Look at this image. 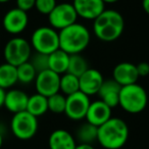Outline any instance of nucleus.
I'll return each instance as SVG.
<instances>
[{
	"instance_id": "cd10ccee",
	"label": "nucleus",
	"mask_w": 149,
	"mask_h": 149,
	"mask_svg": "<svg viewBox=\"0 0 149 149\" xmlns=\"http://www.w3.org/2000/svg\"><path fill=\"white\" fill-rule=\"evenodd\" d=\"M56 0H36L35 8L41 15H48L56 6Z\"/></svg>"
},
{
	"instance_id": "7c9ffc66",
	"label": "nucleus",
	"mask_w": 149,
	"mask_h": 149,
	"mask_svg": "<svg viewBox=\"0 0 149 149\" xmlns=\"http://www.w3.org/2000/svg\"><path fill=\"white\" fill-rule=\"evenodd\" d=\"M74 149H95L92 144H84V143H78Z\"/></svg>"
},
{
	"instance_id": "b1692460",
	"label": "nucleus",
	"mask_w": 149,
	"mask_h": 149,
	"mask_svg": "<svg viewBox=\"0 0 149 149\" xmlns=\"http://www.w3.org/2000/svg\"><path fill=\"white\" fill-rule=\"evenodd\" d=\"M89 68L88 61L81 54H72L70 55V62H68V72L74 74L76 77H81L82 74Z\"/></svg>"
},
{
	"instance_id": "a878e982",
	"label": "nucleus",
	"mask_w": 149,
	"mask_h": 149,
	"mask_svg": "<svg viewBox=\"0 0 149 149\" xmlns=\"http://www.w3.org/2000/svg\"><path fill=\"white\" fill-rule=\"evenodd\" d=\"M48 99V110L53 113L59 114L64 113L65 109V102H66V96H64L62 93L58 92L56 94H53Z\"/></svg>"
},
{
	"instance_id": "f257e3e1",
	"label": "nucleus",
	"mask_w": 149,
	"mask_h": 149,
	"mask_svg": "<svg viewBox=\"0 0 149 149\" xmlns=\"http://www.w3.org/2000/svg\"><path fill=\"white\" fill-rule=\"evenodd\" d=\"M93 33L102 42H113L125 30L124 17L114 9H104L93 21Z\"/></svg>"
},
{
	"instance_id": "dca6fc26",
	"label": "nucleus",
	"mask_w": 149,
	"mask_h": 149,
	"mask_svg": "<svg viewBox=\"0 0 149 149\" xmlns=\"http://www.w3.org/2000/svg\"><path fill=\"white\" fill-rule=\"evenodd\" d=\"M29 96L19 89H9L5 93L4 107L13 114L27 109Z\"/></svg>"
},
{
	"instance_id": "20e7f679",
	"label": "nucleus",
	"mask_w": 149,
	"mask_h": 149,
	"mask_svg": "<svg viewBox=\"0 0 149 149\" xmlns=\"http://www.w3.org/2000/svg\"><path fill=\"white\" fill-rule=\"evenodd\" d=\"M148 95L144 88L138 83L123 86L118 94V105L128 113H140L146 108Z\"/></svg>"
},
{
	"instance_id": "ddd939ff",
	"label": "nucleus",
	"mask_w": 149,
	"mask_h": 149,
	"mask_svg": "<svg viewBox=\"0 0 149 149\" xmlns=\"http://www.w3.org/2000/svg\"><path fill=\"white\" fill-rule=\"evenodd\" d=\"M104 78L102 74L96 68H88L81 77H79L80 91L87 96L98 94Z\"/></svg>"
},
{
	"instance_id": "2eb2a0df",
	"label": "nucleus",
	"mask_w": 149,
	"mask_h": 149,
	"mask_svg": "<svg viewBox=\"0 0 149 149\" xmlns=\"http://www.w3.org/2000/svg\"><path fill=\"white\" fill-rule=\"evenodd\" d=\"M111 118V108L106 105L102 100L91 102L86 114V122L95 127H100Z\"/></svg>"
},
{
	"instance_id": "f8f14e48",
	"label": "nucleus",
	"mask_w": 149,
	"mask_h": 149,
	"mask_svg": "<svg viewBox=\"0 0 149 149\" xmlns=\"http://www.w3.org/2000/svg\"><path fill=\"white\" fill-rule=\"evenodd\" d=\"M78 17L94 21L105 9L102 0H72V2Z\"/></svg>"
},
{
	"instance_id": "5701e85b",
	"label": "nucleus",
	"mask_w": 149,
	"mask_h": 149,
	"mask_svg": "<svg viewBox=\"0 0 149 149\" xmlns=\"http://www.w3.org/2000/svg\"><path fill=\"white\" fill-rule=\"evenodd\" d=\"M80 91V83L79 78L70 74H65L60 76V83H59V92L64 96L72 95L76 92Z\"/></svg>"
},
{
	"instance_id": "f3484780",
	"label": "nucleus",
	"mask_w": 149,
	"mask_h": 149,
	"mask_svg": "<svg viewBox=\"0 0 149 149\" xmlns=\"http://www.w3.org/2000/svg\"><path fill=\"white\" fill-rule=\"evenodd\" d=\"M77 144L74 135L64 129L54 130L48 138L49 149H74Z\"/></svg>"
},
{
	"instance_id": "c756f323",
	"label": "nucleus",
	"mask_w": 149,
	"mask_h": 149,
	"mask_svg": "<svg viewBox=\"0 0 149 149\" xmlns=\"http://www.w3.org/2000/svg\"><path fill=\"white\" fill-rule=\"evenodd\" d=\"M137 72H138L139 78L140 77H147L149 74V63L146 61L139 62L138 64H136Z\"/></svg>"
},
{
	"instance_id": "1a4fd4ad",
	"label": "nucleus",
	"mask_w": 149,
	"mask_h": 149,
	"mask_svg": "<svg viewBox=\"0 0 149 149\" xmlns=\"http://www.w3.org/2000/svg\"><path fill=\"white\" fill-rule=\"evenodd\" d=\"M91 103L90 97L78 91L72 95L66 96L64 114L72 120H82L86 118L88 108Z\"/></svg>"
},
{
	"instance_id": "9b49d317",
	"label": "nucleus",
	"mask_w": 149,
	"mask_h": 149,
	"mask_svg": "<svg viewBox=\"0 0 149 149\" xmlns=\"http://www.w3.org/2000/svg\"><path fill=\"white\" fill-rule=\"evenodd\" d=\"M28 24H29L28 13L17 7L9 9L2 19L3 29L8 34L15 36L23 33L27 29Z\"/></svg>"
},
{
	"instance_id": "393cba45",
	"label": "nucleus",
	"mask_w": 149,
	"mask_h": 149,
	"mask_svg": "<svg viewBox=\"0 0 149 149\" xmlns=\"http://www.w3.org/2000/svg\"><path fill=\"white\" fill-rule=\"evenodd\" d=\"M17 83L28 85L33 82H35L36 76L38 72L34 68V66L30 63V61H27L21 65L17 66Z\"/></svg>"
},
{
	"instance_id": "6ab92c4d",
	"label": "nucleus",
	"mask_w": 149,
	"mask_h": 149,
	"mask_svg": "<svg viewBox=\"0 0 149 149\" xmlns=\"http://www.w3.org/2000/svg\"><path fill=\"white\" fill-rule=\"evenodd\" d=\"M68 62H70V54L64 52L60 48L48 55V68L59 76L68 72Z\"/></svg>"
},
{
	"instance_id": "a211bd4d",
	"label": "nucleus",
	"mask_w": 149,
	"mask_h": 149,
	"mask_svg": "<svg viewBox=\"0 0 149 149\" xmlns=\"http://www.w3.org/2000/svg\"><path fill=\"white\" fill-rule=\"evenodd\" d=\"M122 86H120L113 79L104 80L97 95L100 100L104 102L110 108H114L118 105V94Z\"/></svg>"
},
{
	"instance_id": "c9c22d12",
	"label": "nucleus",
	"mask_w": 149,
	"mask_h": 149,
	"mask_svg": "<svg viewBox=\"0 0 149 149\" xmlns=\"http://www.w3.org/2000/svg\"><path fill=\"white\" fill-rule=\"evenodd\" d=\"M8 1H10V0H0V3H6Z\"/></svg>"
},
{
	"instance_id": "c85d7f7f",
	"label": "nucleus",
	"mask_w": 149,
	"mask_h": 149,
	"mask_svg": "<svg viewBox=\"0 0 149 149\" xmlns=\"http://www.w3.org/2000/svg\"><path fill=\"white\" fill-rule=\"evenodd\" d=\"M35 2L36 0H15L17 8L21 9L23 11H26V13L35 8Z\"/></svg>"
},
{
	"instance_id": "4468645a",
	"label": "nucleus",
	"mask_w": 149,
	"mask_h": 149,
	"mask_svg": "<svg viewBox=\"0 0 149 149\" xmlns=\"http://www.w3.org/2000/svg\"><path fill=\"white\" fill-rule=\"evenodd\" d=\"M112 79L122 87L137 83L139 74L136 64L127 61L118 63L112 70Z\"/></svg>"
},
{
	"instance_id": "f03ea898",
	"label": "nucleus",
	"mask_w": 149,
	"mask_h": 149,
	"mask_svg": "<svg viewBox=\"0 0 149 149\" xmlns=\"http://www.w3.org/2000/svg\"><path fill=\"white\" fill-rule=\"evenodd\" d=\"M129 127L120 118H110L98 127L97 142L104 149H120L129 139Z\"/></svg>"
},
{
	"instance_id": "2f4dec72",
	"label": "nucleus",
	"mask_w": 149,
	"mask_h": 149,
	"mask_svg": "<svg viewBox=\"0 0 149 149\" xmlns=\"http://www.w3.org/2000/svg\"><path fill=\"white\" fill-rule=\"evenodd\" d=\"M5 93H6V91H5L4 89H2V88H0V108L4 105Z\"/></svg>"
},
{
	"instance_id": "6e6552de",
	"label": "nucleus",
	"mask_w": 149,
	"mask_h": 149,
	"mask_svg": "<svg viewBox=\"0 0 149 149\" xmlns=\"http://www.w3.org/2000/svg\"><path fill=\"white\" fill-rule=\"evenodd\" d=\"M50 27L56 31H61L77 23L78 15L72 3L62 2L56 4L54 9L47 15Z\"/></svg>"
},
{
	"instance_id": "7ed1b4c3",
	"label": "nucleus",
	"mask_w": 149,
	"mask_h": 149,
	"mask_svg": "<svg viewBox=\"0 0 149 149\" xmlns=\"http://www.w3.org/2000/svg\"><path fill=\"white\" fill-rule=\"evenodd\" d=\"M59 48L70 55L81 54L88 47L91 40V34L87 27L79 23L58 32Z\"/></svg>"
},
{
	"instance_id": "72a5a7b5",
	"label": "nucleus",
	"mask_w": 149,
	"mask_h": 149,
	"mask_svg": "<svg viewBox=\"0 0 149 149\" xmlns=\"http://www.w3.org/2000/svg\"><path fill=\"white\" fill-rule=\"evenodd\" d=\"M104 2V4H113V3H116L120 0H102Z\"/></svg>"
},
{
	"instance_id": "412c9836",
	"label": "nucleus",
	"mask_w": 149,
	"mask_h": 149,
	"mask_svg": "<svg viewBox=\"0 0 149 149\" xmlns=\"http://www.w3.org/2000/svg\"><path fill=\"white\" fill-rule=\"evenodd\" d=\"M27 110L36 118L45 114L48 111V99L47 97L39 93H35L29 96L27 104Z\"/></svg>"
},
{
	"instance_id": "9d476101",
	"label": "nucleus",
	"mask_w": 149,
	"mask_h": 149,
	"mask_svg": "<svg viewBox=\"0 0 149 149\" xmlns=\"http://www.w3.org/2000/svg\"><path fill=\"white\" fill-rule=\"evenodd\" d=\"M34 83L37 91L36 93H39L48 98L59 92L60 76L48 68L38 72Z\"/></svg>"
},
{
	"instance_id": "0eeeda50",
	"label": "nucleus",
	"mask_w": 149,
	"mask_h": 149,
	"mask_svg": "<svg viewBox=\"0 0 149 149\" xmlns=\"http://www.w3.org/2000/svg\"><path fill=\"white\" fill-rule=\"evenodd\" d=\"M10 130L15 138L30 140L37 134L38 118L27 110L15 113L10 120Z\"/></svg>"
},
{
	"instance_id": "39448f33",
	"label": "nucleus",
	"mask_w": 149,
	"mask_h": 149,
	"mask_svg": "<svg viewBox=\"0 0 149 149\" xmlns=\"http://www.w3.org/2000/svg\"><path fill=\"white\" fill-rule=\"evenodd\" d=\"M30 44L35 52L49 55L59 49V34L50 26L39 27L32 34Z\"/></svg>"
},
{
	"instance_id": "473e14b6",
	"label": "nucleus",
	"mask_w": 149,
	"mask_h": 149,
	"mask_svg": "<svg viewBox=\"0 0 149 149\" xmlns=\"http://www.w3.org/2000/svg\"><path fill=\"white\" fill-rule=\"evenodd\" d=\"M142 8L149 15V0H142Z\"/></svg>"
},
{
	"instance_id": "4be33fe9",
	"label": "nucleus",
	"mask_w": 149,
	"mask_h": 149,
	"mask_svg": "<svg viewBox=\"0 0 149 149\" xmlns=\"http://www.w3.org/2000/svg\"><path fill=\"white\" fill-rule=\"evenodd\" d=\"M17 83V68L4 62L0 64V88L6 90L13 88Z\"/></svg>"
},
{
	"instance_id": "aec40b11",
	"label": "nucleus",
	"mask_w": 149,
	"mask_h": 149,
	"mask_svg": "<svg viewBox=\"0 0 149 149\" xmlns=\"http://www.w3.org/2000/svg\"><path fill=\"white\" fill-rule=\"evenodd\" d=\"M98 128L90 123H83L78 127L74 135V139L77 143H84V144H92L97 141Z\"/></svg>"
},
{
	"instance_id": "bb28decb",
	"label": "nucleus",
	"mask_w": 149,
	"mask_h": 149,
	"mask_svg": "<svg viewBox=\"0 0 149 149\" xmlns=\"http://www.w3.org/2000/svg\"><path fill=\"white\" fill-rule=\"evenodd\" d=\"M30 63L34 66L37 72H43L45 70H48V55L43 53H32L30 57Z\"/></svg>"
},
{
	"instance_id": "423d86ee",
	"label": "nucleus",
	"mask_w": 149,
	"mask_h": 149,
	"mask_svg": "<svg viewBox=\"0 0 149 149\" xmlns=\"http://www.w3.org/2000/svg\"><path fill=\"white\" fill-rule=\"evenodd\" d=\"M32 55V46L28 40L22 37H15L8 40L3 49L5 62L13 66H19L29 61Z\"/></svg>"
},
{
	"instance_id": "f704fd0d",
	"label": "nucleus",
	"mask_w": 149,
	"mask_h": 149,
	"mask_svg": "<svg viewBox=\"0 0 149 149\" xmlns=\"http://www.w3.org/2000/svg\"><path fill=\"white\" fill-rule=\"evenodd\" d=\"M2 144H3V136L1 134V132H0V149L2 147Z\"/></svg>"
}]
</instances>
